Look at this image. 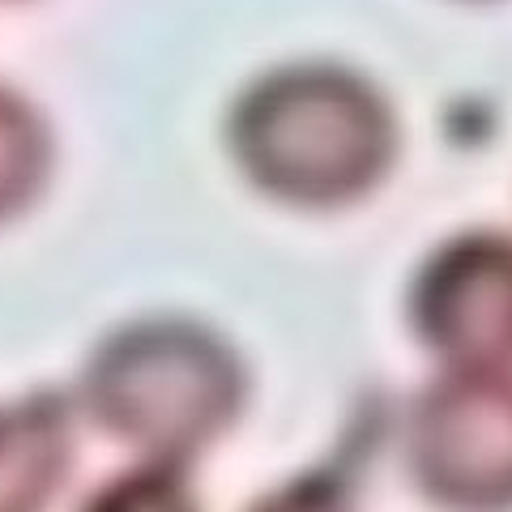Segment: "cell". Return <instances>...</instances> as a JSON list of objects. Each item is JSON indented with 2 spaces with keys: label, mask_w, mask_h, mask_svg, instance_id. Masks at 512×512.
<instances>
[{
  "label": "cell",
  "mask_w": 512,
  "mask_h": 512,
  "mask_svg": "<svg viewBox=\"0 0 512 512\" xmlns=\"http://www.w3.org/2000/svg\"><path fill=\"white\" fill-rule=\"evenodd\" d=\"M248 512H355L346 487L329 474H303L295 483H286L278 491H269L261 504H252Z\"/></svg>",
  "instance_id": "obj_8"
},
{
  "label": "cell",
  "mask_w": 512,
  "mask_h": 512,
  "mask_svg": "<svg viewBox=\"0 0 512 512\" xmlns=\"http://www.w3.org/2000/svg\"><path fill=\"white\" fill-rule=\"evenodd\" d=\"M393 111L342 64H286L231 111V154L248 180L291 205H346L393 163Z\"/></svg>",
  "instance_id": "obj_1"
},
{
  "label": "cell",
  "mask_w": 512,
  "mask_h": 512,
  "mask_svg": "<svg viewBox=\"0 0 512 512\" xmlns=\"http://www.w3.org/2000/svg\"><path fill=\"white\" fill-rule=\"evenodd\" d=\"M406 457L453 512H512V372H448L414 402Z\"/></svg>",
  "instance_id": "obj_3"
},
{
  "label": "cell",
  "mask_w": 512,
  "mask_h": 512,
  "mask_svg": "<svg viewBox=\"0 0 512 512\" xmlns=\"http://www.w3.org/2000/svg\"><path fill=\"white\" fill-rule=\"evenodd\" d=\"M239 402V359L218 333L192 320L124 325L82 372L90 423L158 461H188L231 427Z\"/></svg>",
  "instance_id": "obj_2"
},
{
  "label": "cell",
  "mask_w": 512,
  "mask_h": 512,
  "mask_svg": "<svg viewBox=\"0 0 512 512\" xmlns=\"http://www.w3.org/2000/svg\"><path fill=\"white\" fill-rule=\"evenodd\" d=\"M410 320L448 372H512V235L466 231L431 252Z\"/></svg>",
  "instance_id": "obj_4"
},
{
  "label": "cell",
  "mask_w": 512,
  "mask_h": 512,
  "mask_svg": "<svg viewBox=\"0 0 512 512\" xmlns=\"http://www.w3.org/2000/svg\"><path fill=\"white\" fill-rule=\"evenodd\" d=\"M73 466V410L60 393H30L0 410V512H43Z\"/></svg>",
  "instance_id": "obj_5"
},
{
  "label": "cell",
  "mask_w": 512,
  "mask_h": 512,
  "mask_svg": "<svg viewBox=\"0 0 512 512\" xmlns=\"http://www.w3.org/2000/svg\"><path fill=\"white\" fill-rule=\"evenodd\" d=\"M52 167V141L26 99L0 86V222L22 214Z\"/></svg>",
  "instance_id": "obj_6"
},
{
  "label": "cell",
  "mask_w": 512,
  "mask_h": 512,
  "mask_svg": "<svg viewBox=\"0 0 512 512\" xmlns=\"http://www.w3.org/2000/svg\"><path fill=\"white\" fill-rule=\"evenodd\" d=\"M82 512H197L184 461L141 457L82 504Z\"/></svg>",
  "instance_id": "obj_7"
}]
</instances>
